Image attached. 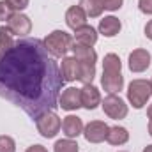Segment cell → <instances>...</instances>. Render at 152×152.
<instances>
[{"label":"cell","mask_w":152,"mask_h":152,"mask_svg":"<svg viewBox=\"0 0 152 152\" xmlns=\"http://www.w3.org/2000/svg\"><path fill=\"white\" fill-rule=\"evenodd\" d=\"M64 83L60 67L37 37L14 41L0 57V97L20 106L34 120L58 106Z\"/></svg>","instance_id":"6da1fadb"},{"label":"cell","mask_w":152,"mask_h":152,"mask_svg":"<svg viewBox=\"0 0 152 152\" xmlns=\"http://www.w3.org/2000/svg\"><path fill=\"white\" fill-rule=\"evenodd\" d=\"M71 51L75 53V57L80 62V81L83 85L92 83L94 76H96V62H97V53L94 51V48L90 46H83L73 42Z\"/></svg>","instance_id":"7a4b0ae2"},{"label":"cell","mask_w":152,"mask_h":152,"mask_svg":"<svg viewBox=\"0 0 152 152\" xmlns=\"http://www.w3.org/2000/svg\"><path fill=\"white\" fill-rule=\"evenodd\" d=\"M44 46L53 58H60V57L64 58L73 46V37L66 30H53L44 39Z\"/></svg>","instance_id":"3957f363"},{"label":"cell","mask_w":152,"mask_h":152,"mask_svg":"<svg viewBox=\"0 0 152 152\" xmlns=\"http://www.w3.org/2000/svg\"><path fill=\"white\" fill-rule=\"evenodd\" d=\"M152 96V85L147 80H133L127 87V101L133 108L142 110Z\"/></svg>","instance_id":"277c9868"},{"label":"cell","mask_w":152,"mask_h":152,"mask_svg":"<svg viewBox=\"0 0 152 152\" xmlns=\"http://www.w3.org/2000/svg\"><path fill=\"white\" fill-rule=\"evenodd\" d=\"M36 126H37V131L41 136L55 138L57 133L62 127V120H60V117L55 113L53 110H50V112H44L41 117L36 118Z\"/></svg>","instance_id":"5b68a950"},{"label":"cell","mask_w":152,"mask_h":152,"mask_svg":"<svg viewBox=\"0 0 152 152\" xmlns=\"http://www.w3.org/2000/svg\"><path fill=\"white\" fill-rule=\"evenodd\" d=\"M101 106H103L104 113L108 115L110 118H113V120H120V118L127 117V104L117 94H108L101 101Z\"/></svg>","instance_id":"8992f818"},{"label":"cell","mask_w":152,"mask_h":152,"mask_svg":"<svg viewBox=\"0 0 152 152\" xmlns=\"http://www.w3.org/2000/svg\"><path fill=\"white\" fill-rule=\"evenodd\" d=\"M108 131H110V126L104 124L103 120H92L88 122L85 127H83V136L88 143H101L106 140L108 136Z\"/></svg>","instance_id":"52a82bcc"},{"label":"cell","mask_w":152,"mask_h":152,"mask_svg":"<svg viewBox=\"0 0 152 152\" xmlns=\"http://www.w3.org/2000/svg\"><path fill=\"white\" fill-rule=\"evenodd\" d=\"M5 27L9 28V32H11L12 36L23 37V36L30 34V30H32V21H30V18H28L27 14H23V12H14V14L7 20V25H5Z\"/></svg>","instance_id":"ba28073f"},{"label":"cell","mask_w":152,"mask_h":152,"mask_svg":"<svg viewBox=\"0 0 152 152\" xmlns=\"http://www.w3.org/2000/svg\"><path fill=\"white\" fill-rule=\"evenodd\" d=\"M129 69L131 73H143L151 67V62H152V57H151V51L143 50V48H138V50H133L129 53Z\"/></svg>","instance_id":"9c48e42d"},{"label":"cell","mask_w":152,"mask_h":152,"mask_svg":"<svg viewBox=\"0 0 152 152\" xmlns=\"http://www.w3.org/2000/svg\"><path fill=\"white\" fill-rule=\"evenodd\" d=\"M58 106L66 112H75L81 108V90L76 87H67L58 96Z\"/></svg>","instance_id":"30bf717a"},{"label":"cell","mask_w":152,"mask_h":152,"mask_svg":"<svg viewBox=\"0 0 152 152\" xmlns=\"http://www.w3.org/2000/svg\"><path fill=\"white\" fill-rule=\"evenodd\" d=\"M80 90H81V108H85V110H96L101 104L103 99H101V94H99L97 87H94L92 83H87Z\"/></svg>","instance_id":"8fae6325"},{"label":"cell","mask_w":152,"mask_h":152,"mask_svg":"<svg viewBox=\"0 0 152 152\" xmlns=\"http://www.w3.org/2000/svg\"><path fill=\"white\" fill-rule=\"evenodd\" d=\"M60 75L64 78V81H76V80H80V62H78V58L75 55L62 58Z\"/></svg>","instance_id":"7c38bea8"},{"label":"cell","mask_w":152,"mask_h":152,"mask_svg":"<svg viewBox=\"0 0 152 152\" xmlns=\"http://www.w3.org/2000/svg\"><path fill=\"white\" fill-rule=\"evenodd\" d=\"M101 85L108 94H117L124 87V76H122V73H104L103 71Z\"/></svg>","instance_id":"4fadbf2b"},{"label":"cell","mask_w":152,"mask_h":152,"mask_svg":"<svg viewBox=\"0 0 152 152\" xmlns=\"http://www.w3.org/2000/svg\"><path fill=\"white\" fill-rule=\"evenodd\" d=\"M66 23H67V27L73 28V30L81 28L83 25H87V14H85V11H83L80 5L69 7L67 12H66Z\"/></svg>","instance_id":"5bb4252c"},{"label":"cell","mask_w":152,"mask_h":152,"mask_svg":"<svg viewBox=\"0 0 152 152\" xmlns=\"http://www.w3.org/2000/svg\"><path fill=\"white\" fill-rule=\"evenodd\" d=\"M83 122L80 117L76 115H67L62 122V131L66 134V138H78L81 133H83Z\"/></svg>","instance_id":"9a60e30c"},{"label":"cell","mask_w":152,"mask_h":152,"mask_svg":"<svg viewBox=\"0 0 152 152\" xmlns=\"http://www.w3.org/2000/svg\"><path fill=\"white\" fill-rule=\"evenodd\" d=\"M120 28H122V23L115 16H104L99 21V27H97L99 34H103L104 37H115L120 32Z\"/></svg>","instance_id":"2e32d148"},{"label":"cell","mask_w":152,"mask_h":152,"mask_svg":"<svg viewBox=\"0 0 152 152\" xmlns=\"http://www.w3.org/2000/svg\"><path fill=\"white\" fill-rule=\"evenodd\" d=\"M75 42L92 48L97 42V30L94 27H90V25H83L81 28L75 30Z\"/></svg>","instance_id":"e0dca14e"},{"label":"cell","mask_w":152,"mask_h":152,"mask_svg":"<svg viewBox=\"0 0 152 152\" xmlns=\"http://www.w3.org/2000/svg\"><path fill=\"white\" fill-rule=\"evenodd\" d=\"M127 140H129V131L126 127H122V126L110 127L108 136H106V142L110 145H115V147L117 145H124V143H127Z\"/></svg>","instance_id":"ac0fdd59"},{"label":"cell","mask_w":152,"mask_h":152,"mask_svg":"<svg viewBox=\"0 0 152 152\" xmlns=\"http://www.w3.org/2000/svg\"><path fill=\"white\" fill-rule=\"evenodd\" d=\"M80 7L85 11L87 18H97L104 11L101 0H80Z\"/></svg>","instance_id":"d6986e66"},{"label":"cell","mask_w":152,"mask_h":152,"mask_svg":"<svg viewBox=\"0 0 152 152\" xmlns=\"http://www.w3.org/2000/svg\"><path fill=\"white\" fill-rule=\"evenodd\" d=\"M103 71L104 73H122V62L117 53H106L103 60Z\"/></svg>","instance_id":"ffe728a7"},{"label":"cell","mask_w":152,"mask_h":152,"mask_svg":"<svg viewBox=\"0 0 152 152\" xmlns=\"http://www.w3.org/2000/svg\"><path fill=\"white\" fill-rule=\"evenodd\" d=\"M12 46H14L12 34L9 32L7 27H0V57H2L5 51H9Z\"/></svg>","instance_id":"44dd1931"},{"label":"cell","mask_w":152,"mask_h":152,"mask_svg":"<svg viewBox=\"0 0 152 152\" xmlns=\"http://www.w3.org/2000/svg\"><path fill=\"white\" fill-rule=\"evenodd\" d=\"M55 152H78L80 145L76 143L73 138H66V140H58L55 142Z\"/></svg>","instance_id":"7402d4cb"},{"label":"cell","mask_w":152,"mask_h":152,"mask_svg":"<svg viewBox=\"0 0 152 152\" xmlns=\"http://www.w3.org/2000/svg\"><path fill=\"white\" fill-rule=\"evenodd\" d=\"M0 152H16V142L11 136H0Z\"/></svg>","instance_id":"603a6c76"},{"label":"cell","mask_w":152,"mask_h":152,"mask_svg":"<svg viewBox=\"0 0 152 152\" xmlns=\"http://www.w3.org/2000/svg\"><path fill=\"white\" fill-rule=\"evenodd\" d=\"M14 12H16V11L9 5L7 0H0V21H7Z\"/></svg>","instance_id":"cb8c5ba5"},{"label":"cell","mask_w":152,"mask_h":152,"mask_svg":"<svg viewBox=\"0 0 152 152\" xmlns=\"http://www.w3.org/2000/svg\"><path fill=\"white\" fill-rule=\"evenodd\" d=\"M101 4H103V9H106V11H118L122 7L124 0H101Z\"/></svg>","instance_id":"d4e9b609"},{"label":"cell","mask_w":152,"mask_h":152,"mask_svg":"<svg viewBox=\"0 0 152 152\" xmlns=\"http://www.w3.org/2000/svg\"><path fill=\"white\" fill-rule=\"evenodd\" d=\"M7 2H9V5H11L16 12H21L23 9L28 7V0H7Z\"/></svg>","instance_id":"484cf974"},{"label":"cell","mask_w":152,"mask_h":152,"mask_svg":"<svg viewBox=\"0 0 152 152\" xmlns=\"http://www.w3.org/2000/svg\"><path fill=\"white\" fill-rule=\"evenodd\" d=\"M138 9L143 14H152V0H138Z\"/></svg>","instance_id":"4316f807"},{"label":"cell","mask_w":152,"mask_h":152,"mask_svg":"<svg viewBox=\"0 0 152 152\" xmlns=\"http://www.w3.org/2000/svg\"><path fill=\"white\" fill-rule=\"evenodd\" d=\"M143 32H145L147 39H151V41H152V20H151V21H147V25H145Z\"/></svg>","instance_id":"83f0119b"},{"label":"cell","mask_w":152,"mask_h":152,"mask_svg":"<svg viewBox=\"0 0 152 152\" xmlns=\"http://www.w3.org/2000/svg\"><path fill=\"white\" fill-rule=\"evenodd\" d=\"M27 152H48L46 151V147H42V145H32V147H28Z\"/></svg>","instance_id":"f1b7e54d"},{"label":"cell","mask_w":152,"mask_h":152,"mask_svg":"<svg viewBox=\"0 0 152 152\" xmlns=\"http://www.w3.org/2000/svg\"><path fill=\"white\" fill-rule=\"evenodd\" d=\"M147 115H149V118L152 120V104H149V108H147Z\"/></svg>","instance_id":"f546056e"},{"label":"cell","mask_w":152,"mask_h":152,"mask_svg":"<svg viewBox=\"0 0 152 152\" xmlns=\"http://www.w3.org/2000/svg\"><path fill=\"white\" fill-rule=\"evenodd\" d=\"M143 152H152V145H147V147L143 149Z\"/></svg>","instance_id":"4dcf8cb0"},{"label":"cell","mask_w":152,"mask_h":152,"mask_svg":"<svg viewBox=\"0 0 152 152\" xmlns=\"http://www.w3.org/2000/svg\"><path fill=\"white\" fill-rule=\"evenodd\" d=\"M149 134H151V136H152V120H151V122H149Z\"/></svg>","instance_id":"1f68e13d"},{"label":"cell","mask_w":152,"mask_h":152,"mask_svg":"<svg viewBox=\"0 0 152 152\" xmlns=\"http://www.w3.org/2000/svg\"><path fill=\"white\" fill-rule=\"evenodd\" d=\"M151 85H152V80H151Z\"/></svg>","instance_id":"d6a6232c"}]
</instances>
